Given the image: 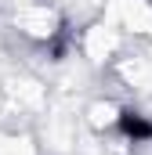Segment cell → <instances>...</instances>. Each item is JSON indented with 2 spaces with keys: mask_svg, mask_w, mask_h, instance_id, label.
I'll use <instances>...</instances> for the list:
<instances>
[{
  "mask_svg": "<svg viewBox=\"0 0 152 155\" xmlns=\"http://www.w3.org/2000/svg\"><path fill=\"white\" fill-rule=\"evenodd\" d=\"M116 134L130 144H149L152 141V119L138 108H119L116 116Z\"/></svg>",
  "mask_w": 152,
  "mask_h": 155,
  "instance_id": "6da1fadb",
  "label": "cell"
}]
</instances>
